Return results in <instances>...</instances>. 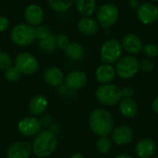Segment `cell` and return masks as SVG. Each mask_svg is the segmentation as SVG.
I'll list each match as a JSON object with an SVG mask.
<instances>
[{"label": "cell", "instance_id": "cell-1", "mask_svg": "<svg viewBox=\"0 0 158 158\" xmlns=\"http://www.w3.org/2000/svg\"><path fill=\"white\" fill-rule=\"evenodd\" d=\"M89 125L94 134L100 137L108 136L114 129L113 117L104 108H95L90 114Z\"/></svg>", "mask_w": 158, "mask_h": 158}, {"label": "cell", "instance_id": "cell-2", "mask_svg": "<svg viewBox=\"0 0 158 158\" xmlns=\"http://www.w3.org/2000/svg\"><path fill=\"white\" fill-rule=\"evenodd\" d=\"M57 147V139L50 131L39 132L31 145L33 154L38 157H46L52 155Z\"/></svg>", "mask_w": 158, "mask_h": 158}, {"label": "cell", "instance_id": "cell-3", "mask_svg": "<svg viewBox=\"0 0 158 158\" xmlns=\"http://www.w3.org/2000/svg\"><path fill=\"white\" fill-rule=\"evenodd\" d=\"M11 41L18 46H28L36 39L35 28L28 23H19L10 31Z\"/></svg>", "mask_w": 158, "mask_h": 158}, {"label": "cell", "instance_id": "cell-4", "mask_svg": "<svg viewBox=\"0 0 158 158\" xmlns=\"http://www.w3.org/2000/svg\"><path fill=\"white\" fill-rule=\"evenodd\" d=\"M122 44L116 39L106 41L100 49V58L104 64L112 65L122 57Z\"/></svg>", "mask_w": 158, "mask_h": 158}, {"label": "cell", "instance_id": "cell-5", "mask_svg": "<svg viewBox=\"0 0 158 158\" xmlns=\"http://www.w3.org/2000/svg\"><path fill=\"white\" fill-rule=\"evenodd\" d=\"M95 97L100 104L112 106L121 100V89H119L116 85L109 83L102 84L97 88L95 92Z\"/></svg>", "mask_w": 158, "mask_h": 158}, {"label": "cell", "instance_id": "cell-6", "mask_svg": "<svg viewBox=\"0 0 158 158\" xmlns=\"http://www.w3.org/2000/svg\"><path fill=\"white\" fill-rule=\"evenodd\" d=\"M119 16V10L118 6L113 3L103 4L97 11V22L104 28L108 29L115 25Z\"/></svg>", "mask_w": 158, "mask_h": 158}, {"label": "cell", "instance_id": "cell-7", "mask_svg": "<svg viewBox=\"0 0 158 158\" xmlns=\"http://www.w3.org/2000/svg\"><path fill=\"white\" fill-rule=\"evenodd\" d=\"M140 69V62L133 56L121 57L116 66V73L122 79H131L137 74Z\"/></svg>", "mask_w": 158, "mask_h": 158}, {"label": "cell", "instance_id": "cell-8", "mask_svg": "<svg viewBox=\"0 0 158 158\" xmlns=\"http://www.w3.org/2000/svg\"><path fill=\"white\" fill-rule=\"evenodd\" d=\"M14 66L21 74L25 75L34 74L39 69V62L37 58L28 52L19 54L15 58Z\"/></svg>", "mask_w": 158, "mask_h": 158}, {"label": "cell", "instance_id": "cell-9", "mask_svg": "<svg viewBox=\"0 0 158 158\" xmlns=\"http://www.w3.org/2000/svg\"><path fill=\"white\" fill-rule=\"evenodd\" d=\"M138 19L144 25L154 24L158 20V7L149 2L140 4L136 9Z\"/></svg>", "mask_w": 158, "mask_h": 158}, {"label": "cell", "instance_id": "cell-10", "mask_svg": "<svg viewBox=\"0 0 158 158\" xmlns=\"http://www.w3.org/2000/svg\"><path fill=\"white\" fill-rule=\"evenodd\" d=\"M42 128L41 121L34 117H27L19 120L18 123L19 132L26 137L37 135Z\"/></svg>", "mask_w": 158, "mask_h": 158}, {"label": "cell", "instance_id": "cell-11", "mask_svg": "<svg viewBox=\"0 0 158 158\" xmlns=\"http://www.w3.org/2000/svg\"><path fill=\"white\" fill-rule=\"evenodd\" d=\"M24 19L31 26H39L44 19V9L37 4H30L24 9Z\"/></svg>", "mask_w": 158, "mask_h": 158}, {"label": "cell", "instance_id": "cell-12", "mask_svg": "<svg viewBox=\"0 0 158 158\" xmlns=\"http://www.w3.org/2000/svg\"><path fill=\"white\" fill-rule=\"evenodd\" d=\"M32 152L31 145L28 142L19 141L12 143L6 152L7 158H30Z\"/></svg>", "mask_w": 158, "mask_h": 158}, {"label": "cell", "instance_id": "cell-13", "mask_svg": "<svg viewBox=\"0 0 158 158\" xmlns=\"http://www.w3.org/2000/svg\"><path fill=\"white\" fill-rule=\"evenodd\" d=\"M67 88L70 90H80L87 82V75L82 70H73L67 74L64 79Z\"/></svg>", "mask_w": 158, "mask_h": 158}, {"label": "cell", "instance_id": "cell-14", "mask_svg": "<svg viewBox=\"0 0 158 158\" xmlns=\"http://www.w3.org/2000/svg\"><path fill=\"white\" fill-rule=\"evenodd\" d=\"M134 137L133 131L129 126H119L113 129L111 132L112 141L118 145H126L130 143Z\"/></svg>", "mask_w": 158, "mask_h": 158}, {"label": "cell", "instance_id": "cell-15", "mask_svg": "<svg viewBox=\"0 0 158 158\" xmlns=\"http://www.w3.org/2000/svg\"><path fill=\"white\" fill-rule=\"evenodd\" d=\"M122 47L131 55L139 54L143 50V43L135 33H127L122 38Z\"/></svg>", "mask_w": 158, "mask_h": 158}, {"label": "cell", "instance_id": "cell-16", "mask_svg": "<svg viewBox=\"0 0 158 158\" xmlns=\"http://www.w3.org/2000/svg\"><path fill=\"white\" fill-rule=\"evenodd\" d=\"M44 79L49 86L58 87L64 82L65 76L59 68L49 67L44 72Z\"/></svg>", "mask_w": 158, "mask_h": 158}, {"label": "cell", "instance_id": "cell-17", "mask_svg": "<svg viewBox=\"0 0 158 158\" xmlns=\"http://www.w3.org/2000/svg\"><path fill=\"white\" fill-rule=\"evenodd\" d=\"M77 27L82 34L87 36L94 35L99 31V24L97 20L92 17H82L80 19L77 23Z\"/></svg>", "mask_w": 158, "mask_h": 158}, {"label": "cell", "instance_id": "cell-18", "mask_svg": "<svg viewBox=\"0 0 158 158\" xmlns=\"http://www.w3.org/2000/svg\"><path fill=\"white\" fill-rule=\"evenodd\" d=\"M116 69L109 64H102L95 70V78L102 84L110 83L116 76Z\"/></svg>", "mask_w": 158, "mask_h": 158}, {"label": "cell", "instance_id": "cell-19", "mask_svg": "<svg viewBox=\"0 0 158 158\" xmlns=\"http://www.w3.org/2000/svg\"><path fill=\"white\" fill-rule=\"evenodd\" d=\"M48 102L44 95L36 94L31 98L29 103V111L33 116H40L45 111Z\"/></svg>", "mask_w": 158, "mask_h": 158}, {"label": "cell", "instance_id": "cell-20", "mask_svg": "<svg viewBox=\"0 0 158 158\" xmlns=\"http://www.w3.org/2000/svg\"><path fill=\"white\" fill-rule=\"evenodd\" d=\"M135 152L140 158H150L156 152V143L151 139H143L137 143Z\"/></svg>", "mask_w": 158, "mask_h": 158}, {"label": "cell", "instance_id": "cell-21", "mask_svg": "<svg viewBox=\"0 0 158 158\" xmlns=\"http://www.w3.org/2000/svg\"><path fill=\"white\" fill-rule=\"evenodd\" d=\"M119 111L127 118H132L138 111L137 103L132 98H123L119 101Z\"/></svg>", "mask_w": 158, "mask_h": 158}, {"label": "cell", "instance_id": "cell-22", "mask_svg": "<svg viewBox=\"0 0 158 158\" xmlns=\"http://www.w3.org/2000/svg\"><path fill=\"white\" fill-rule=\"evenodd\" d=\"M74 3L78 12L82 17H91L96 10L95 0H75Z\"/></svg>", "mask_w": 158, "mask_h": 158}, {"label": "cell", "instance_id": "cell-23", "mask_svg": "<svg viewBox=\"0 0 158 158\" xmlns=\"http://www.w3.org/2000/svg\"><path fill=\"white\" fill-rule=\"evenodd\" d=\"M65 55L73 61H78L84 56V48L78 42H69L64 50Z\"/></svg>", "mask_w": 158, "mask_h": 158}, {"label": "cell", "instance_id": "cell-24", "mask_svg": "<svg viewBox=\"0 0 158 158\" xmlns=\"http://www.w3.org/2000/svg\"><path fill=\"white\" fill-rule=\"evenodd\" d=\"M75 0H48L49 6L57 13H65L70 9Z\"/></svg>", "mask_w": 158, "mask_h": 158}, {"label": "cell", "instance_id": "cell-25", "mask_svg": "<svg viewBox=\"0 0 158 158\" xmlns=\"http://www.w3.org/2000/svg\"><path fill=\"white\" fill-rule=\"evenodd\" d=\"M39 47L45 53H53L56 49V35L51 33L47 38L39 41Z\"/></svg>", "mask_w": 158, "mask_h": 158}, {"label": "cell", "instance_id": "cell-26", "mask_svg": "<svg viewBox=\"0 0 158 158\" xmlns=\"http://www.w3.org/2000/svg\"><path fill=\"white\" fill-rule=\"evenodd\" d=\"M96 147L97 150L102 153V154H107L110 152L111 148H112V143L111 140L107 138V136H104V137H100L97 140L96 143Z\"/></svg>", "mask_w": 158, "mask_h": 158}, {"label": "cell", "instance_id": "cell-27", "mask_svg": "<svg viewBox=\"0 0 158 158\" xmlns=\"http://www.w3.org/2000/svg\"><path fill=\"white\" fill-rule=\"evenodd\" d=\"M142 51L148 58H155L158 56V45L156 43H147L143 46Z\"/></svg>", "mask_w": 158, "mask_h": 158}, {"label": "cell", "instance_id": "cell-28", "mask_svg": "<svg viewBox=\"0 0 158 158\" xmlns=\"http://www.w3.org/2000/svg\"><path fill=\"white\" fill-rule=\"evenodd\" d=\"M20 72L18 70V69L15 66L10 67L6 70H5V79L7 81L10 82H16L19 80L20 78Z\"/></svg>", "mask_w": 158, "mask_h": 158}, {"label": "cell", "instance_id": "cell-29", "mask_svg": "<svg viewBox=\"0 0 158 158\" xmlns=\"http://www.w3.org/2000/svg\"><path fill=\"white\" fill-rule=\"evenodd\" d=\"M13 59L12 57L6 52L0 51V70H6L10 67H12Z\"/></svg>", "mask_w": 158, "mask_h": 158}, {"label": "cell", "instance_id": "cell-30", "mask_svg": "<svg viewBox=\"0 0 158 158\" xmlns=\"http://www.w3.org/2000/svg\"><path fill=\"white\" fill-rule=\"evenodd\" d=\"M69 38L68 37L67 34L65 33H57L56 35V48L65 50V48L68 46V44H69Z\"/></svg>", "mask_w": 158, "mask_h": 158}, {"label": "cell", "instance_id": "cell-31", "mask_svg": "<svg viewBox=\"0 0 158 158\" xmlns=\"http://www.w3.org/2000/svg\"><path fill=\"white\" fill-rule=\"evenodd\" d=\"M51 31L49 30V28L47 26L44 25H39L35 28V35H36V39H38L39 41L44 40L45 38H47L50 34H51Z\"/></svg>", "mask_w": 158, "mask_h": 158}, {"label": "cell", "instance_id": "cell-32", "mask_svg": "<svg viewBox=\"0 0 158 158\" xmlns=\"http://www.w3.org/2000/svg\"><path fill=\"white\" fill-rule=\"evenodd\" d=\"M140 69L144 72H151L155 69V64L150 58H146L140 62Z\"/></svg>", "mask_w": 158, "mask_h": 158}, {"label": "cell", "instance_id": "cell-33", "mask_svg": "<svg viewBox=\"0 0 158 158\" xmlns=\"http://www.w3.org/2000/svg\"><path fill=\"white\" fill-rule=\"evenodd\" d=\"M9 27V20L5 16H0V32L6 31Z\"/></svg>", "mask_w": 158, "mask_h": 158}, {"label": "cell", "instance_id": "cell-34", "mask_svg": "<svg viewBox=\"0 0 158 158\" xmlns=\"http://www.w3.org/2000/svg\"><path fill=\"white\" fill-rule=\"evenodd\" d=\"M121 94L123 98H131L134 94V91L131 87H124L121 90Z\"/></svg>", "mask_w": 158, "mask_h": 158}, {"label": "cell", "instance_id": "cell-35", "mask_svg": "<svg viewBox=\"0 0 158 158\" xmlns=\"http://www.w3.org/2000/svg\"><path fill=\"white\" fill-rule=\"evenodd\" d=\"M129 4H130V6H131L133 9H137V8L139 7V6H140L138 0H130Z\"/></svg>", "mask_w": 158, "mask_h": 158}, {"label": "cell", "instance_id": "cell-36", "mask_svg": "<svg viewBox=\"0 0 158 158\" xmlns=\"http://www.w3.org/2000/svg\"><path fill=\"white\" fill-rule=\"evenodd\" d=\"M152 107H153V110L155 111V113H156L158 115V96L154 100Z\"/></svg>", "mask_w": 158, "mask_h": 158}, {"label": "cell", "instance_id": "cell-37", "mask_svg": "<svg viewBox=\"0 0 158 158\" xmlns=\"http://www.w3.org/2000/svg\"><path fill=\"white\" fill-rule=\"evenodd\" d=\"M116 158H132L130 155H127V154H120L118 156H117Z\"/></svg>", "mask_w": 158, "mask_h": 158}, {"label": "cell", "instance_id": "cell-38", "mask_svg": "<svg viewBox=\"0 0 158 158\" xmlns=\"http://www.w3.org/2000/svg\"><path fill=\"white\" fill-rule=\"evenodd\" d=\"M69 158H85L81 154H80V153H76V154H74V155H72Z\"/></svg>", "mask_w": 158, "mask_h": 158}, {"label": "cell", "instance_id": "cell-39", "mask_svg": "<svg viewBox=\"0 0 158 158\" xmlns=\"http://www.w3.org/2000/svg\"><path fill=\"white\" fill-rule=\"evenodd\" d=\"M153 2H158V0H152Z\"/></svg>", "mask_w": 158, "mask_h": 158}, {"label": "cell", "instance_id": "cell-40", "mask_svg": "<svg viewBox=\"0 0 158 158\" xmlns=\"http://www.w3.org/2000/svg\"><path fill=\"white\" fill-rule=\"evenodd\" d=\"M156 158H158V156H156Z\"/></svg>", "mask_w": 158, "mask_h": 158}]
</instances>
